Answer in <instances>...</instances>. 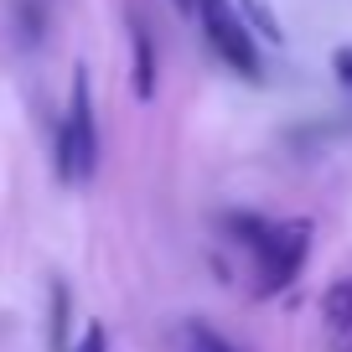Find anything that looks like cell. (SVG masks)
Returning <instances> with one entry per match:
<instances>
[{
  "instance_id": "obj_7",
  "label": "cell",
  "mask_w": 352,
  "mask_h": 352,
  "mask_svg": "<svg viewBox=\"0 0 352 352\" xmlns=\"http://www.w3.org/2000/svg\"><path fill=\"white\" fill-rule=\"evenodd\" d=\"M223 223H228V233H233V239H239V243H249L254 254H259L264 243H270V233H275V223L254 218V212H228V218H223Z\"/></svg>"
},
{
  "instance_id": "obj_11",
  "label": "cell",
  "mask_w": 352,
  "mask_h": 352,
  "mask_svg": "<svg viewBox=\"0 0 352 352\" xmlns=\"http://www.w3.org/2000/svg\"><path fill=\"white\" fill-rule=\"evenodd\" d=\"M331 67H337V78H342V83L352 88V47H342V52L331 57Z\"/></svg>"
},
{
  "instance_id": "obj_10",
  "label": "cell",
  "mask_w": 352,
  "mask_h": 352,
  "mask_svg": "<svg viewBox=\"0 0 352 352\" xmlns=\"http://www.w3.org/2000/svg\"><path fill=\"white\" fill-rule=\"evenodd\" d=\"M73 352H109V331H104V321H88L83 337L73 342Z\"/></svg>"
},
{
  "instance_id": "obj_4",
  "label": "cell",
  "mask_w": 352,
  "mask_h": 352,
  "mask_svg": "<svg viewBox=\"0 0 352 352\" xmlns=\"http://www.w3.org/2000/svg\"><path fill=\"white\" fill-rule=\"evenodd\" d=\"M47 352H73V290L63 280L47 290Z\"/></svg>"
},
{
  "instance_id": "obj_9",
  "label": "cell",
  "mask_w": 352,
  "mask_h": 352,
  "mask_svg": "<svg viewBox=\"0 0 352 352\" xmlns=\"http://www.w3.org/2000/svg\"><path fill=\"white\" fill-rule=\"evenodd\" d=\"M187 347H192V352H233L228 342L208 327V321H187Z\"/></svg>"
},
{
  "instance_id": "obj_8",
  "label": "cell",
  "mask_w": 352,
  "mask_h": 352,
  "mask_svg": "<svg viewBox=\"0 0 352 352\" xmlns=\"http://www.w3.org/2000/svg\"><path fill=\"white\" fill-rule=\"evenodd\" d=\"M239 6H243V21H249V26H254V32H259L270 47H280V42H285V32H280L275 11H270L264 0H239Z\"/></svg>"
},
{
  "instance_id": "obj_5",
  "label": "cell",
  "mask_w": 352,
  "mask_h": 352,
  "mask_svg": "<svg viewBox=\"0 0 352 352\" xmlns=\"http://www.w3.org/2000/svg\"><path fill=\"white\" fill-rule=\"evenodd\" d=\"M321 321L331 331H352V280H331L321 296Z\"/></svg>"
},
{
  "instance_id": "obj_6",
  "label": "cell",
  "mask_w": 352,
  "mask_h": 352,
  "mask_svg": "<svg viewBox=\"0 0 352 352\" xmlns=\"http://www.w3.org/2000/svg\"><path fill=\"white\" fill-rule=\"evenodd\" d=\"M135 94H140V99H151L155 94V47H151V32H145V26H135Z\"/></svg>"
},
{
  "instance_id": "obj_3",
  "label": "cell",
  "mask_w": 352,
  "mask_h": 352,
  "mask_svg": "<svg viewBox=\"0 0 352 352\" xmlns=\"http://www.w3.org/2000/svg\"><path fill=\"white\" fill-rule=\"evenodd\" d=\"M311 249V223H275L270 243L259 249V296H280L300 275Z\"/></svg>"
},
{
  "instance_id": "obj_2",
  "label": "cell",
  "mask_w": 352,
  "mask_h": 352,
  "mask_svg": "<svg viewBox=\"0 0 352 352\" xmlns=\"http://www.w3.org/2000/svg\"><path fill=\"white\" fill-rule=\"evenodd\" d=\"M192 11H197L202 32H208V47L243 78H259V47H254V32L239 11H233V0H192Z\"/></svg>"
},
{
  "instance_id": "obj_1",
  "label": "cell",
  "mask_w": 352,
  "mask_h": 352,
  "mask_svg": "<svg viewBox=\"0 0 352 352\" xmlns=\"http://www.w3.org/2000/svg\"><path fill=\"white\" fill-rule=\"evenodd\" d=\"M57 182H67V187H83V182H94V171H99V124H94V94H88V73L78 67L73 73V88H67V114L63 124H57Z\"/></svg>"
}]
</instances>
